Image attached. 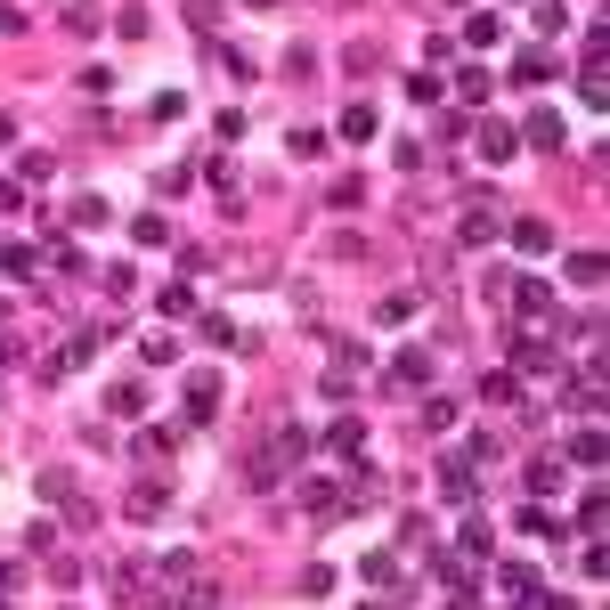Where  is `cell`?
Wrapping results in <instances>:
<instances>
[{
  "mask_svg": "<svg viewBox=\"0 0 610 610\" xmlns=\"http://www.w3.org/2000/svg\"><path fill=\"white\" fill-rule=\"evenodd\" d=\"M578 98H586V106H602V41L586 49V66H578Z\"/></svg>",
  "mask_w": 610,
  "mask_h": 610,
  "instance_id": "17",
  "label": "cell"
},
{
  "mask_svg": "<svg viewBox=\"0 0 610 610\" xmlns=\"http://www.w3.org/2000/svg\"><path fill=\"white\" fill-rule=\"evenodd\" d=\"M358 570H366V586H375V594H399V586H407V570H399V554H366Z\"/></svg>",
  "mask_w": 610,
  "mask_h": 610,
  "instance_id": "7",
  "label": "cell"
},
{
  "mask_svg": "<svg viewBox=\"0 0 610 610\" xmlns=\"http://www.w3.org/2000/svg\"><path fill=\"white\" fill-rule=\"evenodd\" d=\"M521 529H529V537H562V521L545 513V505H521Z\"/></svg>",
  "mask_w": 610,
  "mask_h": 610,
  "instance_id": "28",
  "label": "cell"
},
{
  "mask_svg": "<svg viewBox=\"0 0 610 610\" xmlns=\"http://www.w3.org/2000/svg\"><path fill=\"white\" fill-rule=\"evenodd\" d=\"M220 407V375H188V423H204Z\"/></svg>",
  "mask_w": 610,
  "mask_h": 610,
  "instance_id": "13",
  "label": "cell"
},
{
  "mask_svg": "<svg viewBox=\"0 0 610 610\" xmlns=\"http://www.w3.org/2000/svg\"><path fill=\"white\" fill-rule=\"evenodd\" d=\"M326 440H334L342 456H358V448H366V423H358V415H342V423H334V432H326Z\"/></svg>",
  "mask_w": 610,
  "mask_h": 610,
  "instance_id": "23",
  "label": "cell"
},
{
  "mask_svg": "<svg viewBox=\"0 0 610 610\" xmlns=\"http://www.w3.org/2000/svg\"><path fill=\"white\" fill-rule=\"evenodd\" d=\"M163 505H171V488H163V480H139L122 513H131V521H163Z\"/></svg>",
  "mask_w": 610,
  "mask_h": 610,
  "instance_id": "6",
  "label": "cell"
},
{
  "mask_svg": "<svg viewBox=\"0 0 610 610\" xmlns=\"http://www.w3.org/2000/svg\"><path fill=\"white\" fill-rule=\"evenodd\" d=\"M513 253H554V228H545V220H513Z\"/></svg>",
  "mask_w": 610,
  "mask_h": 610,
  "instance_id": "12",
  "label": "cell"
},
{
  "mask_svg": "<svg viewBox=\"0 0 610 610\" xmlns=\"http://www.w3.org/2000/svg\"><path fill=\"white\" fill-rule=\"evenodd\" d=\"M464 41H472V49H505V17H497V9H480V17L464 25Z\"/></svg>",
  "mask_w": 610,
  "mask_h": 610,
  "instance_id": "14",
  "label": "cell"
},
{
  "mask_svg": "<svg viewBox=\"0 0 610 610\" xmlns=\"http://www.w3.org/2000/svg\"><path fill=\"white\" fill-rule=\"evenodd\" d=\"M602 505H610V497H602V488H586V497H578V537H586V545L602 537Z\"/></svg>",
  "mask_w": 610,
  "mask_h": 610,
  "instance_id": "18",
  "label": "cell"
},
{
  "mask_svg": "<svg viewBox=\"0 0 610 610\" xmlns=\"http://www.w3.org/2000/svg\"><path fill=\"white\" fill-rule=\"evenodd\" d=\"M570 464H586V472H594V464H602V432H594V423H586V432H578V440H570Z\"/></svg>",
  "mask_w": 610,
  "mask_h": 610,
  "instance_id": "24",
  "label": "cell"
},
{
  "mask_svg": "<svg viewBox=\"0 0 610 610\" xmlns=\"http://www.w3.org/2000/svg\"><path fill=\"white\" fill-rule=\"evenodd\" d=\"M301 505H310L318 521H334V513H342V488H334V480H310V488H301Z\"/></svg>",
  "mask_w": 610,
  "mask_h": 610,
  "instance_id": "16",
  "label": "cell"
},
{
  "mask_svg": "<svg viewBox=\"0 0 610 610\" xmlns=\"http://www.w3.org/2000/svg\"><path fill=\"white\" fill-rule=\"evenodd\" d=\"M391 375H399V383H423V375H432V358H423V350H399Z\"/></svg>",
  "mask_w": 610,
  "mask_h": 610,
  "instance_id": "29",
  "label": "cell"
},
{
  "mask_svg": "<svg viewBox=\"0 0 610 610\" xmlns=\"http://www.w3.org/2000/svg\"><path fill=\"white\" fill-rule=\"evenodd\" d=\"M570 285L594 293V285H602V253H570Z\"/></svg>",
  "mask_w": 610,
  "mask_h": 610,
  "instance_id": "26",
  "label": "cell"
},
{
  "mask_svg": "<svg viewBox=\"0 0 610 610\" xmlns=\"http://www.w3.org/2000/svg\"><path fill=\"white\" fill-rule=\"evenodd\" d=\"M472 139H480V155H488V163H505V155L521 147V131H513V122H480Z\"/></svg>",
  "mask_w": 610,
  "mask_h": 610,
  "instance_id": "10",
  "label": "cell"
},
{
  "mask_svg": "<svg viewBox=\"0 0 610 610\" xmlns=\"http://www.w3.org/2000/svg\"><path fill=\"white\" fill-rule=\"evenodd\" d=\"M375 318H383V326H407V318H415V293H391V301H383Z\"/></svg>",
  "mask_w": 610,
  "mask_h": 610,
  "instance_id": "30",
  "label": "cell"
},
{
  "mask_svg": "<svg viewBox=\"0 0 610 610\" xmlns=\"http://www.w3.org/2000/svg\"><path fill=\"white\" fill-rule=\"evenodd\" d=\"M139 456H147V464L179 456V423H147V432H139Z\"/></svg>",
  "mask_w": 610,
  "mask_h": 610,
  "instance_id": "11",
  "label": "cell"
},
{
  "mask_svg": "<svg viewBox=\"0 0 610 610\" xmlns=\"http://www.w3.org/2000/svg\"><path fill=\"white\" fill-rule=\"evenodd\" d=\"M440 586H448L456 602H472V586H480V570H472V554H440Z\"/></svg>",
  "mask_w": 610,
  "mask_h": 610,
  "instance_id": "5",
  "label": "cell"
},
{
  "mask_svg": "<svg viewBox=\"0 0 610 610\" xmlns=\"http://www.w3.org/2000/svg\"><path fill=\"white\" fill-rule=\"evenodd\" d=\"M0 269L25 285V277H41V253H33V244H9V253H0Z\"/></svg>",
  "mask_w": 610,
  "mask_h": 610,
  "instance_id": "19",
  "label": "cell"
},
{
  "mask_svg": "<svg viewBox=\"0 0 610 610\" xmlns=\"http://www.w3.org/2000/svg\"><path fill=\"white\" fill-rule=\"evenodd\" d=\"M570 407H578V415H586V423H594V407H602V383H594V366H586V375H578V383H570Z\"/></svg>",
  "mask_w": 610,
  "mask_h": 610,
  "instance_id": "20",
  "label": "cell"
},
{
  "mask_svg": "<svg viewBox=\"0 0 610 610\" xmlns=\"http://www.w3.org/2000/svg\"><path fill=\"white\" fill-rule=\"evenodd\" d=\"M456 98L480 106V98H488V66H464V74H456Z\"/></svg>",
  "mask_w": 610,
  "mask_h": 610,
  "instance_id": "25",
  "label": "cell"
},
{
  "mask_svg": "<svg viewBox=\"0 0 610 610\" xmlns=\"http://www.w3.org/2000/svg\"><path fill=\"white\" fill-rule=\"evenodd\" d=\"M570 25V9H562V0H537V33H562Z\"/></svg>",
  "mask_w": 610,
  "mask_h": 610,
  "instance_id": "33",
  "label": "cell"
},
{
  "mask_svg": "<svg viewBox=\"0 0 610 610\" xmlns=\"http://www.w3.org/2000/svg\"><path fill=\"white\" fill-rule=\"evenodd\" d=\"M334 131H342L350 147H366V139L383 131V114H375V106H342V122H334Z\"/></svg>",
  "mask_w": 610,
  "mask_h": 610,
  "instance_id": "9",
  "label": "cell"
},
{
  "mask_svg": "<svg viewBox=\"0 0 610 610\" xmlns=\"http://www.w3.org/2000/svg\"><path fill=\"white\" fill-rule=\"evenodd\" d=\"M497 586L513 594V610H537V570L529 562H497Z\"/></svg>",
  "mask_w": 610,
  "mask_h": 610,
  "instance_id": "4",
  "label": "cell"
},
{
  "mask_svg": "<svg viewBox=\"0 0 610 610\" xmlns=\"http://www.w3.org/2000/svg\"><path fill=\"white\" fill-rule=\"evenodd\" d=\"M513 301H521V318H562L554 310V285H513Z\"/></svg>",
  "mask_w": 610,
  "mask_h": 610,
  "instance_id": "15",
  "label": "cell"
},
{
  "mask_svg": "<svg viewBox=\"0 0 610 610\" xmlns=\"http://www.w3.org/2000/svg\"><path fill=\"white\" fill-rule=\"evenodd\" d=\"M554 74H562L554 49H521V57H513V82H554Z\"/></svg>",
  "mask_w": 610,
  "mask_h": 610,
  "instance_id": "8",
  "label": "cell"
},
{
  "mask_svg": "<svg viewBox=\"0 0 610 610\" xmlns=\"http://www.w3.org/2000/svg\"><path fill=\"white\" fill-rule=\"evenodd\" d=\"M301 456H310V432H293V423H285V432H269L261 448H253V464H244V480H253V488H277Z\"/></svg>",
  "mask_w": 610,
  "mask_h": 610,
  "instance_id": "1",
  "label": "cell"
},
{
  "mask_svg": "<svg viewBox=\"0 0 610 610\" xmlns=\"http://www.w3.org/2000/svg\"><path fill=\"white\" fill-rule=\"evenodd\" d=\"M106 220V196H74V228H98Z\"/></svg>",
  "mask_w": 610,
  "mask_h": 610,
  "instance_id": "31",
  "label": "cell"
},
{
  "mask_svg": "<svg viewBox=\"0 0 610 610\" xmlns=\"http://www.w3.org/2000/svg\"><path fill=\"white\" fill-rule=\"evenodd\" d=\"M488 545H497V529H488V521H480V513H472V521H464V554H472V562H480V554H488Z\"/></svg>",
  "mask_w": 610,
  "mask_h": 610,
  "instance_id": "27",
  "label": "cell"
},
{
  "mask_svg": "<svg viewBox=\"0 0 610 610\" xmlns=\"http://www.w3.org/2000/svg\"><path fill=\"white\" fill-rule=\"evenodd\" d=\"M106 407H114V415H139V407H147V383H114Z\"/></svg>",
  "mask_w": 610,
  "mask_h": 610,
  "instance_id": "22",
  "label": "cell"
},
{
  "mask_svg": "<svg viewBox=\"0 0 610 610\" xmlns=\"http://www.w3.org/2000/svg\"><path fill=\"white\" fill-rule=\"evenodd\" d=\"M131 236H139V244H163L171 228H163V212H139V220H131Z\"/></svg>",
  "mask_w": 610,
  "mask_h": 610,
  "instance_id": "32",
  "label": "cell"
},
{
  "mask_svg": "<svg viewBox=\"0 0 610 610\" xmlns=\"http://www.w3.org/2000/svg\"><path fill=\"white\" fill-rule=\"evenodd\" d=\"M456 236H464V244H497V204L472 196V204H464V220H456Z\"/></svg>",
  "mask_w": 610,
  "mask_h": 610,
  "instance_id": "3",
  "label": "cell"
},
{
  "mask_svg": "<svg viewBox=\"0 0 610 610\" xmlns=\"http://www.w3.org/2000/svg\"><path fill=\"white\" fill-rule=\"evenodd\" d=\"M521 139H529L537 155H562V147H570V122H562L554 106H545V114H529V122H521Z\"/></svg>",
  "mask_w": 610,
  "mask_h": 610,
  "instance_id": "2",
  "label": "cell"
},
{
  "mask_svg": "<svg viewBox=\"0 0 610 610\" xmlns=\"http://www.w3.org/2000/svg\"><path fill=\"white\" fill-rule=\"evenodd\" d=\"M529 488H537V497H554V488H562V456H537L529 464Z\"/></svg>",
  "mask_w": 610,
  "mask_h": 610,
  "instance_id": "21",
  "label": "cell"
}]
</instances>
